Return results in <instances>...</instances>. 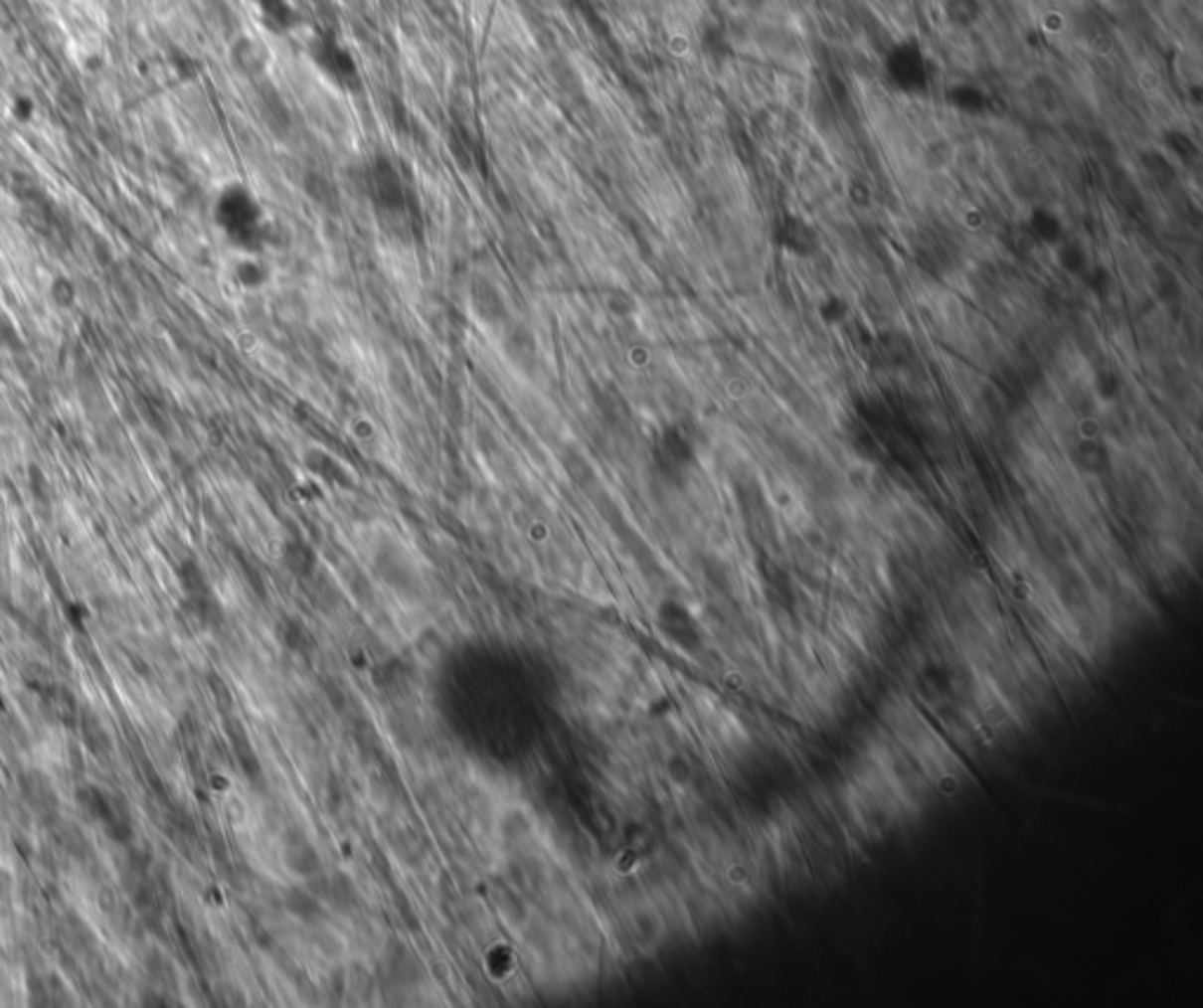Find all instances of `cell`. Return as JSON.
I'll use <instances>...</instances> for the list:
<instances>
[{"mask_svg":"<svg viewBox=\"0 0 1203 1008\" xmlns=\"http://www.w3.org/2000/svg\"><path fill=\"white\" fill-rule=\"evenodd\" d=\"M76 801L92 823H99L108 839L115 844H127L134 837V816L127 799L118 792L86 785L76 792Z\"/></svg>","mask_w":1203,"mask_h":1008,"instance_id":"cell-1","label":"cell"},{"mask_svg":"<svg viewBox=\"0 0 1203 1008\" xmlns=\"http://www.w3.org/2000/svg\"><path fill=\"white\" fill-rule=\"evenodd\" d=\"M661 630L684 651L701 649V630L696 620L679 602H665L661 609Z\"/></svg>","mask_w":1203,"mask_h":1008,"instance_id":"cell-2","label":"cell"},{"mask_svg":"<svg viewBox=\"0 0 1203 1008\" xmlns=\"http://www.w3.org/2000/svg\"><path fill=\"white\" fill-rule=\"evenodd\" d=\"M36 694H38V701L43 703L45 713H48L57 724L74 729L76 724L81 722V717H78L81 715V708H78V701L67 687H62V684H55V682L36 684Z\"/></svg>","mask_w":1203,"mask_h":1008,"instance_id":"cell-3","label":"cell"},{"mask_svg":"<svg viewBox=\"0 0 1203 1008\" xmlns=\"http://www.w3.org/2000/svg\"><path fill=\"white\" fill-rule=\"evenodd\" d=\"M19 787H22V797L26 799V804L34 809L38 816L45 820H55L57 818V809H60V797H57L55 787H52V780L48 775L41 771H29L22 775V780H19Z\"/></svg>","mask_w":1203,"mask_h":1008,"instance_id":"cell-4","label":"cell"},{"mask_svg":"<svg viewBox=\"0 0 1203 1008\" xmlns=\"http://www.w3.org/2000/svg\"><path fill=\"white\" fill-rule=\"evenodd\" d=\"M181 584H184L186 602H189L191 611L196 613L203 623H207L212 609H215V599H212L210 588L205 584L203 572H200L196 565H184V569H181Z\"/></svg>","mask_w":1203,"mask_h":1008,"instance_id":"cell-5","label":"cell"},{"mask_svg":"<svg viewBox=\"0 0 1203 1008\" xmlns=\"http://www.w3.org/2000/svg\"><path fill=\"white\" fill-rule=\"evenodd\" d=\"M284 908L289 910V915H294L296 920L301 922H315L322 915L320 903L315 901L308 891L301 889L287 891V896H284Z\"/></svg>","mask_w":1203,"mask_h":1008,"instance_id":"cell-6","label":"cell"},{"mask_svg":"<svg viewBox=\"0 0 1203 1008\" xmlns=\"http://www.w3.org/2000/svg\"><path fill=\"white\" fill-rule=\"evenodd\" d=\"M1077 458H1079V465H1082L1084 470H1089V473L1091 470L1093 473H1098V470L1108 468V463H1110V454H1108V449H1105V444L1101 442V437L1082 439V442H1079V449H1077Z\"/></svg>","mask_w":1203,"mask_h":1008,"instance_id":"cell-7","label":"cell"},{"mask_svg":"<svg viewBox=\"0 0 1203 1008\" xmlns=\"http://www.w3.org/2000/svg\"><path fill=\"white\" fill-rule=\"evenodd\" d=\"M78 724H81L87 748L92 750L96 757H106L108 750H111V739H108L106 729L101 727V722L92 715H86V717H81V722Z\"/></svg>","mask_w":1203,"mask_h":1008,"instance_id":"cell-8","label":"cell"},{"mask_svg":"<svg viewBox=\"0 0 1203 1008\" xmlns=\"http://www.w3.org/2000/svg\"><path fill=\"white\" fill-rule=\"evenodd\" d=\"M818 315L823 318V322H827V325H839V322H844L846 318H849V303H846L842 296L830 294L818 306Z\"/></svg>","mask_w":1203,"mask_h":1008,"instance_id":"cell-9","label":"cell"},{"mask_svg":"<svg viewBox=\"0 0 1203 1008\" xmlns=\"http://www.w3.org/2000/svg\"><path fill=\"white\" fill-rule=\"evenodd\" d=\"M60 844H62V849L67 851L69 856H74V858H83L87 853V849H89L87 839L83 837L81 832H78V827H74V825H64L62 827Z\"/></svg>","mask_w":1203,"mask_h":1008,"instance_id":"cell-10","label":"cell"},{"mask_svg":"<svg viewBox=\"0 0 1203 1008\" xmlns=\"http://www.w3.org/2000/svg\"><path fill=\"white\" fill-rule=\"evenodd\" d=\"M1118 388H1121V386H1118V379H1117L1115 372L1105 370V372H1101L1096 377V393L1103 400H1108V403L1118 396Z\"/></svg>","mask_w":1203,"mask_h":1008,"instance_id":"cell-11","label":"cell"},{"mask_svg":"<svg viewBox=\"0 0 1203 1008\" xmlns=\"http://www.w3.org/2000/svg\"><path fill=\"white\" fill-rule=\"evenodd\" d=\"M668 773L670 778L675 780V783H687L691 780V773H694V766H691V761L687 757H682V755H675V757L668 759Z\"/></svg>","mask_w":1203,"mask_h":1008,"instance_id":"cell-12","label":"cell"},{"mask_svg":"<svg viewBox=\"0 0 1203 1008\" xmlns=\"http://www.w3.org/2000/svg\"><path fill=\"white\" fill-rule=\"evenodd\" d=\"M8 887H10V875L0 868V891H5Z\"/></svg>","mask_w":1203,"mask_h":1008,"instance_id":"cell-13","label":"cell"}]
</instances>
